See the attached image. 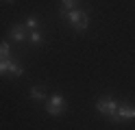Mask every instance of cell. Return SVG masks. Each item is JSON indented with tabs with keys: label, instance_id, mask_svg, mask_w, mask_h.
Wrapping results in <instances>:
<instances>
[{
	"label": "cell",
	"instance_id": "1",
	"mask_svg": "<svg viewBox=\"0 0 135 130\" xmlns=\"http://www.w3.org/2000/svg\"><path fill=\"white\" fill-rule=\"evenodd\" d=\"M61 17H68L70 20V24L74 26V30H79V33H83V30H87V26H89V17H87V13L85 11H81V9H72V11H61Z\"/></svg>",
	"mask_w": 135,
	"mask_h": 130
},
{
	"label": "cell",
	"instance_id": "2",
	"mask_svg": "<svg viewBox=\"0 0 135 130\" xmlns=\"http://www.w3.org/2000/svg\"><path fill=\"white\" fill-rule=\"evenodd\" d=\"M96 111H98V113H105V115H109V117L113 119L115 111H118V102L111 98V95H105V98H100V100L96 102Z\"/></svg>",
	"mask_w": 135,
	"mask_h": 130
},
{
	"label": "cell",
	"instance_id": "3",
	"mask_svg": "<svg viewBox=\"0 0 135 130\" xmlns=\"http://www.w3.org/2000/svg\"><path fill=\"white\" fill-rule=\"evenodd\" d=\"M46 111L50 113V115H61V113L65 111V100L61 93H52L48 98V104H46Z\"/></svg>",
	"mask_w": 135,
	"mask_h": 130
},
{
	"label": "cell",
	"instance_id": "4",
	"mask_svg": "<svg viewBox=\"0 0 135 130\" xmlns=\"http://www.w3.org/2000/svg\"><path fill=\"white\" fill-rule=\"evenodd\" d=\"M129 119H135V108L131 104H120L113 115V121H129Z\"/></svg>",
	"mask_w": 135,
	"mask_h": 130
},
{
	"label": "cell",
	"instance_id": "5",
	"mask_svg": "<svg viewBox=\"0 0 135 130\" xmlns=\"http://www.w3.org/2000/svg\"><path fill=\"white\" fill-rule=\"evenodd\" d=\"M11 39L24 41V39H26V26H13V28H11Z\"/></svg>",
	"mask_w": 135,
	"mask_h": 130
},
{
	"label": "cell",
	"instance_id": "6",
	"mask_svg": "<svg viewBox=\"0 0 135 130\" xmlns=\"http://www.w3.org/2000/svg\"><path fill=\"white\" fill-rule=\"evenodd\" d=\"M31 98L33 100H46V91H44V87H33L31 89Z\"/></svg>",
	"mask_w": 135,
	"mask_h": 130
},
{
	"label": "cell",
	"instance_id": "7",
	"mask_svg": "<svg viewBox=\"0 0 135 130\" xmlns=\"http://www.w3.org/2000/svg\"><path fill=\"white\" fill-rule=\"evenodd\" d=\"M7 74H11V76H22L24 74V67L20 63H15V61H11V65H9V72Z\"/></svg>",
	"mask_w": 135,
	"mask_h": 130
},
{
	"label": "cell",
	"instance_id": "8",
	"mask_svg": "<svg viewBox=\"0 0 135 130\" xmlns=\"http://www.w3.org/2000/svg\"><path fill=\"white\" fill-rule=\"evenodd\" d=\"M11 48H9V41H0V59H11Z\"/></svg>",
	"mask_w": 135,
	"mask_h": 130
},
{
	"label": "cell",
	"instance_id": "9",
	"mask_svg": "<svg viewBox=\"0 0 135 130\" xmlns=\"http://www.w3.org/2000/svg\"><path fill=\"white\" fill-rule=\"evenodd\" d=\"M76 7V0H61V11H72V9Z\"/></svg>",
	"mask_w": 135,
	"mask_h": 130
},
{
	"label": "cell",
	"instance_id": "10",
	"mask_svg": "<svg viewBox=\"0 0 135 130\" xmlns=\"http://www.w3.org/2000/svg\"><path fill=\"white\" fill-rule=\"evenodd\" d=\"M24 26H26L28 30H37V28H39V22H37V17H28Z\"/></svg>",
	"mask_w": 135,
	"mask_h": 130
},
{
	"label": "cell",
	"instance_id": "11",
	"mask_svg": "<svg viewBox=\"0 0 135 130\" xmlns=\"http://www.w3.org/2000/svg\"><path fill=\"white\" fill-rule=\"evenodd\" d=\"M11 65V59H0V74H7Z\"/></svg>",
	"mask_w": 135,
	"mask_h": 130
},
{
	"label": "cell",
	"instance_id": "12",
	"mask_svg": "<svg viewBox=\"0 0 135 130\" xmlns=\"http://www.w3.org/2000/svg\"><path fill=\"white\" fill-rule=\"evenodd\" d=\"M28 39H31L33 43H41V33H39V30H31Z\"/></svg>",
	"mask_w": 135,
	"mask_h": 130
},
{
	"label": "cell",
	"instance_id": "13",
	"mask_svg": "<svg viewBox=\"0 0 135 130\" xmlns=\"http://www.w3.org/2000/svg\"><path fill=\"white\" fill-rule=\"evenodd\" d=\"M7 2H13V0H7Z\"/></svg>",
	"mask_w": 135,
	"mask_h": 130
}]
</instances>
